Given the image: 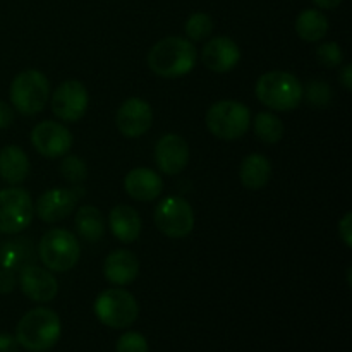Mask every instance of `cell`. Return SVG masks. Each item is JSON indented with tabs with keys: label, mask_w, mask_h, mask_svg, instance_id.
<instances>
[{
	"label": "cell",
	"mask_w": 352,
	"mask_h": 352,
	"mask_svg": "<svg viewBox=\"0 0 352 352\" xmlns=\"http://www.w3.org/2000/svg\"><path fill=\"white\" fill-rule=\"evenodd\" d=\"M151 72L164 79H177L189 74L198 62V50L188 38L167 36L148 52Z\"/></svg>",
	"instance_id": "1"
},
{
	"label": "cell",
	"mask_w": 352,
	"mask_h": 352,
	"mask_svg": "<svg viewBox=\"0 0 352 352\" xmlns=\"http://www.w3.org/2000/svg\"><path fill=\"white\" fill-rule=\"evenodd\" d=\"M62 333L60 318L48 308H34L19 320L16 340L30 352H47L58 342Z\"/></svg>",
	"instance_id": "2"
},
{
	"label": "cell",
	"mask_w": 352,
	"mask_h": 352,
	"mask_svg": "<svg viewBox=\"0 0 352 352\" xmlns=\"http://www.w3.org/2000/svg\"><path fill=\"white\" fill-rule=\"evenodd\" d=\"M256 98L277 112H291L302 100V85L294 74L285 71L265 72L256 82Z\"/></svg>",
	"instance_id": "3"
},
{
	"label": "cell",
	"mask_w": 352,
	"mask_h": 352,
	"mask_svg": "<svg viewBox=\"0 0 352 352\" xmlns=\"http://www.w3.org/2000/svg\"><path fill=\"white\" fill-rule=\"evenodd\" d=\"M10 103L23 116H36L50 100V82L36 69L23 71L10 82Z\"/></svg>",
	"instance_id": "4"
},
{
	"label": "cell",
	"mask_w": 352,
	"mask_h": 352,
	"mask_svg": "<svg viewBox=\"0 0 352 352\" xmlns=\"http://www.w3.org/2000/svg\"><path fill=\"white\" fill-rule=\"evenodd\" d=\"M81 256L78 237L64 229H52L41 236L38 243V258L50 272L72 270Z\"/></svg>",
	"instance_id": "5"
},
{
	"label": "cell",
	"mask_w": 352,
	"mask_h": 352,
	"mask_svg": "<svg viewBox=\"0 0 352 352\" xmlns=\"http://www.w3.org/2000/svg\"><path fill=\"white\" fill-rule=\"evenodd\" d=\"M206 127L215 138L223 141L239 140L251 126V112L236 100H220L213 103L205 117Z\"/></svg>",
	"instance_id": "6"
},
{
	"label": "cell",
	"mask_w": 352,
	"mask_h": 352,
	"mask_svg": "<svg viewBox=\"0 0 352 352\" xmlns=\"http://www.w3.org/2000/svg\"><path fill=\"white\" fill-rule=\"evenodd\" d=\"M93 309H95L96 318L103 325L117 330L131 327L140 315V306H138L136 298L120 287L103 291L96 298Z\"/></svg>",
	"instance_id": "7"
},
{
	"label": "cell",
	"mask_w": 352,
	"mask_h": 352,
	"mask_svg": "<svg viewBox=\"0 0 352 352\" xmlns=\"http://www.w3.org/2000/svg\"><path fill=\"white\" fill-rule=\"evenodd\" d=\"M155 226L162 234L172 239L189 236L195 227V212L181 196L164 198L155 208Z\"/></svg>",
	"instance_id": "8"
},
{
	"label": "cell",
	"mask_w": 352,
	"mask_h": 352,
	"mask_svg": "<svg viewBox=\"0 0 352 352\" xmlns=\"http://www.w3.org/2000/svg\"><path fill=\"white\" fill-rule=\"evenodd\" d=\"M34 217L30 192L21 188L0 191V234H17L26 229Z\"/></svg>",
	"instance_id": "9"
},
{
	"label": "cell",
	"mask_w": 352,
	"mask_h": 352,
	"mask_svg": "<svg viewBox=\"0 0 352 352\" xmlns=\"http://www.w3.org/2000/svg\"><path fill=\"white\" fill-rule=\"evenodd\" d=\"M88 89L78 79L64 81L52 93V112L64 122H78L88 110Z\"/></svg>",
	"instance_id": "10"
},
{
	"label": "cell",
	"mask_w": 352,
	"mask_h": 352,
	"mask_svg": "<svg viewBox=\"0 0 352 352\" xmlns=\"http://www.w3.org/2000/svg\"><path fill=\"white\" fill-rule=\"evenodd\" d=\"M31 144L47 158H60L72 148V134L64 124L43 120L31 131Z\"/></svg>",
	"instance_id": "11"
},
{
	"label": "cell",
	"mask_w": 352,
	"mask_h": 352,
	"mask_svg": "<svg viewBox=\"0 0 352 352\" xmlns=\"http://www.w3.org/2000/svg\"><path fill=\"white\" fill-rule=\"evenodd\" d=\"M19 287L28 299L34 302L54 301L58 292L57 278L48 268L38 267L36 263L26 265L19 270Z\"/></svg>",
	"instance_id": "12"
},
{
	"label": "cell",
	"mask_w": 352,
	"mask_h": 352,
	"mask_svg": "<svg viewBox=\"0 0 352 352\" xmlns=\"http://www.w3.org/2000/svg\"><path fill=\"white\" fill-rule=\"evenodd\" d=\"M116 124L126 138H141L153 124V110L143 98H129L117 110Z\"/></svg>",
	"instance_id": "13"
},
{
	"label": "cell",
	"mask_w": 352,
	"mask_h": 352,
	"mask_svg": "<svg viewBox=\"0 0 352 352\" xmlns=\"http://www.w3.org/2000/svg\"><path fill=\"white\" fill-rule=\"evenodd\" d=\"M78 199L79 196L76 188L48 189V191H45L43 195L38 198L34 212H36L38 219L45 223L60 222V220H64L65 217H69L74 212Z\"/></svg>",
	"instance_id": "14"
},
{
	"label": "cell",
	"mask_w": 352,
	"mask_h": 352,
	"mask_svg": "<svg viewBox=\"0 0 352 352\" xmlns=\"http://www.w3.org/2000/svg\"><path fill=\"white\" fill-rule=\"evenodd\" d=\"M155 162L165 175H177L189 164V144L179 134H165L155 146Z\"/></svg>",
	"instance_id": "15"
},
{
	"label": "cell",
	"mask_w": 352,
	"mask_h": 352,
	"mask_svg": "<svg viewBox=\"0 0 352 352\" xmlns=\"http://www.w3.org/2000/svg\"><path fill=\"white\" fill-rule=\"evenodd\" d=\"M241 48L229 36H215L205 43L201 62L208 71L229 72L239 64Z\"/></svg>",
	"instance_id": "16"
},
{
	"label": "cell",
	"mask_w": 352,
	"mask_h": 352,
	"mask_svg": "<svg viewBox=\"0 0 352 352\" xmlns=\"http://www.w3.org/2000/svg\"><path fill=\"white\" fill-rule=\"evenodd\" d=\"M126 192L136 201H153L164 191V181L148 167L133 168L124 179Z\"/></svg>",
	"instance_id": "17"
},
{
	"label": "cell",
	"mask_w": 352,
	"mask_h": 352,
	"mask_svg": "<svg viewBox=\"0 0 352 352\" xmlns=\"http://www.w3.org/2000/svg\"><path fill=\"white\" fill-rule=\"evenodd\" d=\"M140 274V261L129 250H117L107 256L103 275L112 285H129Z\"/></svg>",
	"instance_id": "18"
},
{
	"label": "cell",
	"mask_w": 352,
	"mask_h": 352,
	"mask_svg": "<svg viewBox=\"0 0 352 352\" xmlns=\"http://www.w3.org/2000/svg\"><path fill=\"white\" fill-rule=\"evenodd\" d=\"M36 261V248L28 237L0 241V268L19 272L21 268Z\"/></svg>",
	"instance_id": "19"
},
{
	"label": "cell",
	"mask_w": 352,
	"mask_h": 352,
	"mask_svg": "<svg viewBox=\"0 0 352 352\" xmlns=\"http://www.w3.org/2000/svg\"><path fill=\"white\" fill-rule=\"evenodd\" d=\"M109 227L120 243L131 244L140 237L143 222H141L140 213L133 206L117 205L109 215Z\"/></svg>",
	"instance_id": "20"
},
{
	"label": "cell",
	"mask_w": 352,
	"mask_h": 352,
	"mask_svg": "<svg viewBox=\"0 0 352 352\" xmlns=\"http://www.w3.org/2000/svg\"><path fill=\"white\" fill-rule=\"evenodd\" d=\"M30 174V160L23 148L16 144L2 148L0 151V177L9 184H21Z\"/></svg>",
	"instance_id": "21"
},
{
	"label": "cell",
	"mask_w": 352,
	"mask_h": 352,
	"mask_svg": "<svg viewBox=\"0 0 352 352\" xmlns=\"http://www.w3.org/2000/svg\"><path fill=\"white\" fill-rule=\"evenodd\" d=\"M272 164L265 155L253 153L248 155L239 168V179L243 186L251 191L263 189L270 182Z\"/></svg>",
	"instance_id": "22"
},
{
	"label": "cell",
	"mask_w": 352,
	"mask_h": 352,
	"mask_svg": "<svg viewBox=\"0 0 352 352\" xmlns=\"http://www.w3.org/2000/svg\"><path fill=\"white\" fill-rule=\"evenodd\" d=\"M74 227L79 236L88 243H98L105 234L103 213L93 205H82L74 217Z\"/></svg>",
	"instance_id": "23"
},
{
	"label": "cell",
	"mask_w": 352,
	"mask_h": 352,
	"mask_svg": "<svg viewBox=\"0 0 352 352\" xmlns=\"http://www.w3.org/2000/svg\"><path fill=\"white\" fill-rule=\"evenodd\" d=\"M296 33L308 43L323 40L329 33V19L318 9H306L296 19Z\"/></svg>",
	"instance_id": "24"
},
{
	"label": "cell",
	"mask_w": 352,
	"mask_h": 352,
	"mask_svg": "<svg viewBox=\"0 0 352 352\" xmlns=\"http://www.w3.org/2000/svg\"><path fill=\"white\" fill-rule=\"evenodd\" d=\"M258 140L265 144H275L284 138V122L272 112H260L253 120Z\"/></svg>",
	"instance_id": "25"
},
{
	"label": "cell",
	"mask_w": 352,
	"mask_h": 352,
	"mask_svg": "<svg viewBox=\"0 0 352 352\" xmlns=\"http://www.w3.org/2000/svg\"><path fill=\"white\" fill-rule=\"evenodd\" d=\"M189 41H203L212 36L213 19L205 12H195L184 24Z\"/></svg>",
	"instance_id": "26"
},
{
	"label": "cell",
	"mask_w": 352,
	"mask_h": 352,
	"mask_svg": "<svg viewBox=\"0 0 352 352\" xmlns=\"http://www.w3.org/2000/svg\"><path fill=\"white\" fill-rule=\"evenodd\" d=\"M302 98H306V102L316 109H327L332 102L333 91L327 82L311 81L306 88H302Z\"/></svg>",
	"instance_id": "27"
},
{
	"label": "cell",
	"mask_w": 352,
	"mask_h": 352,
	"mask_svg": "<svg viewBox=\"0 0 352 352\" xmlns=\"http://www.w3.org/2000/svg\"><path fill=\"white\" fill-rule=\"evenodd\" d=\"M60 174L65 181L72 182V184H81L88 177V167H86L82 158L76 157V155H69L62 160Z\"/></svg>",
	"instance_id": "28"
},
{
	"label": "cell",
	"mask_w": 352,
	"mask_h": 352,
	"mask_svg": "<svg viewBox=\"0 0 352 352\" xmlns=\"http://www.w3.org/2000/svg\"><path fill=\"white\" fill-rule=\"evenodd\" d=\"M316 58H318L320 64L327 69H336L339 67L344 62V52L342 47L336 41H325L318 47L316 50Z\"/></svg>",
	"instance_id": "29"
},
{
	"label": "cell",
	"mask_w": 352,
	"mask_h": 352,
	"mask_svg": "<svg viewBox=\"0 0 352 352\" xmlns=\"http://www.w3.org/2000/svg\"><path fill=\"white\" fill-rule=\"evenodd\" d=\"M116 352H148V340L140 332H126L117 340Z\"/></svg>",
	"instance_id": "30"
},
{
	"label": "cell",
	"mask_w": 352,
	"mask_h": 352,
	"mask_svg": "<svg viewBox=\"0 0 352 352\" xmlns=\"http://www.w3.org/2000/svg\"><path fill=\"white\" fill-rule=\"evenodd\" d=\"M16 272L9 270V268H0V294H10L16 289Z\"/></svg>",
	"instance_id": "31"
},
{
	"label": "cell",
	"mask_w": 352,
	"mask_h": 352,
	"mask_svg": "<svg viewBox=\"0 0 352 352\" xmlns=\"http://www.w3.org/2000/svg\"><path fill=\"white\" fill-rule=\"evenodd\" d=\"M339 236L347 248L352 246V213H346L339 222Z\"/></svg>",
	"instance_id": "32"
},
{
	"label": "cell",
	"mask_w": 352,
	"mask_h": 352,
	"mask_svg": "<svg viewBox=\"0 0 352 352\" xmlns=\"http://www.w3.org/2000/svg\"><path fill=\"white\" fill-rule=\"evenodd\" d=\"M14 119H16V113H14L12 107L0 100V129L12 126Z\"/></svg>",
	"instance_id": "33"
},
{
	"label": "cell",
	"mask_w": 352,
	"mask_h": 352,
	"mask_svg": "<svg viewBox=\"0 0 352 352\" xmlns=\"http://www.w3.org/2000/svg\"><path fill=\"white\" fill-rule=\"evenodd\" d=\"M17 349H19V344L16 337L9 333H0V352H17Z\"/></svg>",
	"instance_id": "34"
},
{
	"label": "cell",
	"mask_w": 352,
	"mask_h": 352,
	"mask_svg": "<svg viewBox=\"0 0 352 352\" xmlns=\"http://www.w3.org/2000/svg\"><path fill=\"white\" fill-rule=\"evenodd\" d=\"M340 82H342L344 88H346L347 91H351L352 89V65L351 64L344 65V69L340 71Z\"/></svg>",
	"instance_id": "35"
},
{
	"label": "cell",
	"mask_w": 352,
	"mask_h": 352,
	"mask_svg": "<svg viewBox=\"0 0 352 352\" xmlns=\"http://www.w3.org/2000/svg\"><path fill=\"white\" fill-rule=\"evenodd\" d=\"M320 9H327V10H332L337 9V7L342 3V0H313Z\"/></svg>",
	"instance_id": "36"
}]
</instances>
